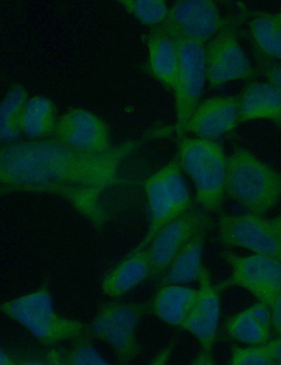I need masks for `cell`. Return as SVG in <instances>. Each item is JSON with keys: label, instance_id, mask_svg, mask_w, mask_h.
<instances>
[{"label": "cell", "instance_id": "1", "mask_svg": "<svg viewBox=\"0 0 281 365\" xmlns=\"http://www.w3.org/2000/svg\"><path fill=\"white\" fill-rule=\"evenodd\" d=\"M138 144L129 141L102 153L80 152L57 140L7 145L0 154L1 192L57 195L100 230L110 218L104 194L119 182L120 166Z\"/></svg>", "mask_w": 281, "mask_h": 365}, {"label": "cell", "instance_id": "2", "mask_svg": "<svg viewBox=\"0 0 281 365\" xmlns=\"http://www.w3.org/2000/svg\"><path fill=\"white\" fill-rule=\"evenodd\" d=\"M225 191L249 213L264 215L281 199V173L237 147L227 157Z\"/></svg>", "mask_w": 281, "mask_h": 365}, {"label": "cell", "instance_id": "3", "mask_svg": "<svg viewBox=\"0 0 281 365\" xmlns=\"http://www.w3.org/2000/svg\"><path fill=\"white\" fill-rule=\"evenodd\" d=\"M176 158L192 180L195 200L208 213H221L226 195L227 157L214 140L179 138Z\"/></svg>", "mask_w": 281, "mask_h": 365}, {"label": "cell", "instance_id": "4", "mask_svg": "<svg viewBox=\"0 0 281 365\" xmlns=\"http://www.w3.org/2000/svg\"><path fill=\"white\" fill-rule=\"evenodd\" d=\"M1 311L43 345H53L89 335V325L56 312L46 285L4 302Z\"/></svg>", "mask_w": 281, "mask_h": 365}, {"label": "cell", "instance_id": "5", "mask_svg": "<svg viewBox=\"0 0 281 365\" xmlns=\"http://www.w3.org/2000/svg\"><path fill=\"white\" fill-rule=\"evenodd\" d=\"M145 310L140 303H105L89 325V336L110 347L119 363L128 364L140 352L136 329Z\"/></svg>", "mask_w": 281, "mask_h": 365}, {"label": "cell", "instance_id": "6", "mask_svg": "<svg viewBox=\"0 0 281 365\" xmlns=\"http://www.w3.org/2000/svg\"><path fill=\"white\" fill-rule=\"evenodd\" d=\"M174 37L178 53V71L173 91L175 129L178 138H181L185 134L189 120L200 103L207 74L204 45L181 37Z\"/></svg>", "mask_w": 281, "mask_h": 365}, {"label": "cell", "instance_id": "7", "mask_svg": "<svg viewBox=\"0 0 281 365\" xmlns=\"http://www.w3.org/2000/svg\"><path fill=\"white\" fill-rule=\"evenodd\" d=\"M231 272L229 277L216 285L219 290L231 286L241 287L259 301L268 306L281 295V260L271 256L255 254H223Z\"/></svg>", "mask_w": 281, "mask_h": 365}, {"label": "cell", "instance_id": "8", "mask_svg": "<svg viewBox=\"0 0 281 365\" xmlns=\"http://www.w3.org/2000/svg\"><path fill=\"white\" fill-rule=\"evenodd\" d=\"M218 230L221 241L226 246L281 260V238L263 215L220 213Z\"/></svg>", "mask_w": 281, "mask_h": 365}, {"label": "cell", "instance_id": "9", "mask_svg": "<svg viewBox=\"0 0 281 365\" xmlns=\"http://www.w3.org/2000/svg\"><path fill=\"white\" fill-rule=\"evenodd\" d=\"M207 81L216 87L253 77L254 69L231 24L226 23L204 46Z\"/></svg>", "mask_w": 281, "mask_h": 365}, {"label": "cell", "instance_id": "10", "mask_svg": "<svg viewBox=\"0 0 281 365\" xmlns=\"http://www.w3.org/2000/svg\"><path fill=\"white\" fill-rule=\"evenodd\" d=\"M209 221L207 211L192 206L162 228L147 247L150 277H161L187 241Z\"/></svg>", "mask_w": 281, "mask_h": 365}, {"label": "cell", "instance_id": "11", "mask_svg": "<svg viewBox=\"0 0 281 365\" xmlns=\"http://www.w3.org/2000/svg\"><path fill=\"white\" fill-rule=\"evenodd\" d=\"M225 24L214 1L180 0L169 8L162 25L174 36L204 44Z\"/></svg>", "mask_w": 281, "mask_h": 365}, {"label": "cell", "instance_id": "12", "mask_svg": "<svg viewBox=\"0 0 281 365\" xmlns=\"http://www.w3.org/2000/svg\"><path fill=\"white\" fill-rule=\"evenodd\" d=\"M56 140L80 152L102 153L110 150V136L105 122L83 109L65 112L58 121Z\"/></svg>", "mask_w": 281, "mask_h": 365}, {"label": "cell", "instance_id": "13", "mask_svg": "<svg viewBox=\"0 0 281 365\" xmlns=\"http://www.w3.org/2000/svg\"><path fill=\"white\" fill-rule=\"evenodd\" d=\"M239 124L238 95L208 98L198 104L186 132L197 138L214 140L233 131Z\"/></svg>", "mask_w": 281, "mask_h": 365}, {"label": "cell", "instance_id": "14", "mask_svg": "<svg viewBox=\"0 0 281 365\" xmlns=\"http://www.w3.org/2000/svg\"><path fill=\"white\" fill-rule=\"evenodd\" d=\"M239 124L266 119L281 126V91L270 82H251L238 95Z\"/></svg>", "mask_w": 281, "mask_h": 365}, {"label": "cell", "instance_id": "15", "mask_svg": "<svg viewBox=\"0 0 281 365\" xmlns=\"http://www.w3.org/2000/svg\"><path fill=\"white\" fill-rule=\"evenodd\" d=\"M150 276L148 248H133L119 261L101 282L103 293L111 298H118L136 287Z\"/></svg>", "mask_w": 281, "mask_h": 365}, {"label": "cell", "instance_id": "16", "mask_svg": "<svg viewBox=\"0 0 281 365\" xmlns=\"http://www.w3.org/2000/svg\"><path fill=\"white\" fill-rule=\"evenodd\" d=\"M150 69L164 86L174 91L178 66L175 37L162 24L153 27L148 36Z\"/></svg>", "mask_w": 281, "mask_h": 365}, {"label": "cell", "instance_id": "17", "mask_svg": "<svg viewBox=\"0 0 281 365\" xmlns=\"http://www.w3.org/2000/svg\"><path fill=\"white\" fill-rule=\"evenodd\" d=\"M197 290L184 284L160 285L150 305L163 322L181 327L195 306Z\"/></svg>", "mask_w": 281, "mask_h": 365}, {"label": "cell", "instance_id": "18", "mask_svg": "<svg viewBox=\"0 0 281 365\" xmlns=\"http://www.w3.org/2000/svg\"><path fill=\"white\" fill-rule=\"evenodd\" d=\"M211 220L202 227L183 246L161 277V285L185 284L198 279L204 247Z\"/></svg>", "mask_w": 281, "mask_h": 365}, {"label": "cell", "instance_id": "19", "mask_svg": "<svg viewBox=\"0 0 281 365\" xmlns=\"http://www.w3.org/2000/svg\"><path fill=\"white\" fill-rule=\"evenodd\" d=\"M143 188L148 204L149 224L144 238L134 248L136 249L147 248L157 232L176 218L159 170L145 179Z\"/></svg>", "mask_w": 281, "mask_h": 365}, {"label": "cell", "instance_id": "20", "mask_svg": "<svg viewBox=\"0 0 281 365\" xmlns=\"http://www.w3.org/2000/svg\"><path fill=\"white\" fill-rule=\"evenodd\" d=\"M27 93L20 85L13 86L0 107V138L2 142L15 140L22 132V117Z\"/></svg>", "mask_w": 281, "mask_h": 365}, {"label": "cell", "instance_id": "21", "mask_svg": "<svg viewBox=\"0 0 281 365\" xmlns=\"http://www.w3.org/2000/svg\"><path fill=\"white\" fill-rule=\"evenodd\" d=\"M57 121L52 102L44 96L27 100L22 117V132L37 138L54 133Z\"/></svg>", "mask_w": 281, "mask_h": 365}, {"label": "cell", "instance_id": "22", "mask_svg": "<svg viewBox=\"0 0 281 365\" xmlns=\"http://www.w3.org/2000/svg\"><path fill=\"white\" fill-rule=\"evenodd\" d=\"M48 365H105L108 361L92 345L89 336L73 340L68 348L46 350Z\"/></svg>", "mask_w": 281, "mask_h": 365}, {"label": "cell", "instance_id": "23", "mask_svg": "<svg viewBox=\"0 0 281 365\" xmlns=\"http://www.w3.org/2000/svg\"><path fill=\"white\" fill-rule=\"evenodd\" d=\"M159 171L176 218L193 206L182 168L176 157Z\"/></svg>", "mask_w": 281, "mask_h": 365}, {"label": "cell", "instance_id": "24", "mask_svg": "<svg viewBox=\"0 0 281 365\" xmlns=\"http://www.w3.org/2000/svg\"><path fill=\"white\" fill-rule=\"evenodd\" d=\"M226 330L232 339L249 345H264L270 339V329L257 323L246 310L231 317Z\"/></svg>", "mask_w": 281, "mask_h": 365}, {"label": "cell", "instance_id": "25", "mask_svg": "<svg viewBox=\"0 0 281 365\" xmlns=\"http://www.w3.org/2000/svg\"><path fill=\"white\" fill-rule=\"evenodd\" d=\"M197 281L199 288L193 310L202 319L218 328L221 312L220 290L213 284L208 270L204 266Z\"/></svg>", "mask_w": 281, "mask_h": 365}, {"label": "cell", "instance_id": "26", "mask_svg": "<svg viewBox=\"0 0 281 365\" xmlns=\"http://www.w3.org/2000/svg\"><path fill=\"white\" fill-rule=\"evenodd\" d=\"M119 2L142 23L153 27L163 24L169 11L163 0H122Z\"/></svg>", "mask_w": 281, "mask_h": 365}, {"label": "cell", "instance_id": "27", "mask_svg": "<svg viewBox=\"0 0 281 365\" xmlns=\"http://www.w3.org/2000/svg\"><path fill=\"white\" fill-rule=\"evenodd\" d=\"M181 328L190 332L197 340L202 350L211 353L216 338V327L202 319L192 310Z\"/></svg>", "mask_w": 281, "mask_h": 365}, {"label": "cell", "instance_id": "28", "mask_svg": "<svg viewBox=\"0 0 281 365\" xmlns=\"http://www.w3.org/2000/svg\"><path fill=\"white\" fill-rule=\"evenodd\" d=\"M229 363L231 365H272L275 361L261 345L233 347Z\"/></svg>", "mask_w": 281, "mask_h": 365}, {"label": "cell", "instance_id": "29", "mask_svg": "<svg viewBox=\"0 0 281 365\" xmlns=\"http://www.w3.org/2000/svg\"><path fill=\"white\" fill-rule=\"evenodd\" d=\"M1 365L48 364L46 350H11L1 348Z\"/></svg>", "mask_w": 281, "mask_h": 365}, {"label": "cell", "instance_id": "30", "mask_svg": "<svg viewBox=\"0 0 281 365\" xmlns=\"http://www.w3.org/2000/svg\"><path fill=\"white\" fill-rule=\"evenodd\" d=\"M265 56L281 60V17L278 13L275 14L274 24Z\"/></svg>", "mask_w": 281, "mask_h": 365}, {"label": "cell", "instance_id": "31", "mask_svg": "<svg viewBox=\"0 0 281 365\" xmlns=\"http://www.w3.org/2000/svg\"><path fill=\"white\" fill-rule=\"evenodd\" d=\"M254 319L262 326L270 329L272 317L270 307L259 301L245 309Z\"/></svg>", "mask_w": 281, "mask_h": 365}, {"label": "cell", "instance_id": "32", "mask_svg": "<svg viewBox=\"0 0 281 365\" xmlns=\"http://www.w3.org/2000/svg\"><path fill=\"white\" fill-rule=\"evenodd\" d=\"M262 69L268 82L281 91V61L263 65Z\"/></svg>", "mask_w": 281, "mask_h": 365}, {"label": "cell", "instance_id": "33", "mask_svg": "<svg viewBox=\"0 0 281 365\" xmlns=\"http://www.w3.org/2000/svg\"><path fill=\"white\" fill-rule=\"evenodd\" d=\"M272 326L275 332L281 336V295L271 305Z\"/></svg>", "mask_w": 281, "mask_h": 365}, {"label": "cell", "instance_id": "34", "mask_svg": "<svg viewBox=\"0 0 281 365\" xmlns=\"http://www.w3.org/2000/svg\"><path fill=\"white\" fill-rule=\"evenodd\" d=\"M267 352L275 360V364L281 361V336L263 345Z\"/></svg>", "mask_w": 281, "mask_h": 365}, {"label": "cell", "instance_id": "35", "mask_svg": "<svg viewBox=\"0 0 281 365\" xmlns=\"http://www.w3.org/2000/svg\"><path fill=\"white\" fill-rule=\"evenodd\" d=\"M192 363L197 364H214V361L212 359L211 353L202 350V352L196 357Z\"/></svg>", "mask_w": 281, "mask_h": 365}, {"label": "cell", "instance_id": "36", "mask_svg": "<svg viewBox=\"0 0 281 365\" xmlns=\"http://www.w3.org/2000/svg\"><path fill=\"white\" fill-rule=\"evenodd\" d=\"M269 220L277 234L281 238V215L270 219Z\"/></svg>", "mask_w": 281, "mask_h": 365}, {"label": "cell", "instance_id": "37", "mask_svg": "<svg viewBox=\"0 0 281 365\" xmlns=\"http://www.w3.org/2000/svg\"><path fill=\"white\" fill-rule=\"evenodd\" d=\"M277 364H281V361H278L276 363Z\"/></svg>", "mask_w": 281, "mask_h": 365}, {"label": "cell", "instance_id": "38", "mask_svg": "<svg viewBox=\"0 0 281 365\" xmlns=\"http://www.w3.org/2000/svg\"><path fill=\"white\" fill-rule=\"evenodd\" d=\"M278 15L281 17V11L280 13H278Z\"/></svg>", "mask_w": 281, "mask_h": 365}]
</instances>
